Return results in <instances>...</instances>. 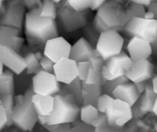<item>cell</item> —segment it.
<instances>
[{"instance_id": "obj_28", "label": "cell", "mask_w": 157, "mask_h": 132, "mask_svg": "<svg viewBox=\"0 0 157 132\" xmlns=\"http://www.w3.org/2000/svg\"><path fill=\"white\" fill-rule=\"evenodd\" d=\"M69 85L68 90L69 94L73 96L75 101H77L79 105H83V95H82V87H83V81H81L79 78H77L76 80L71 83Z\"/></svg>"}, {"instance_id": "obj_4", "label": "cell", "mask_w": 157, "mask_h": 132, "mask_svg": "<svg viewBox=\"0 0 157 132\" xmlns=\"http://www.w3.org/2000/svg\"><path fill=\"white\" fill-rule=\"evenodd\" d=\"M32 89L24 95L15 96L13 109V124L23 131L32 130L38 121V115L32 103Z\"/></svg>"}, {"instance_id": "obj_26", "label": "cell", "mask_w": 157, "mask_h": 132, "mask_svg": "<svg viewBox=\"0 0 157 132\" xmlns=\"http://www.w3.org/2000/svg\"><path fill=\"white\" fill-rule=\"evenodd\" d=\"M0 100L7 115V126L13 125V109L15 106V97L13 95H0Z\"/></svg>"}, {"instance_id": "obj_6", "label": "cell", "mask_w": 157, "mask_h": 132, "mask_svg": "<svg viewBox=\"0 0 157 132\" xmlns=\"http://www.w3.org/2000/svg\"><path fill=\"white\" fill-rule=\"evenodd\" d=\"M88 11L79 12L74 10L67 1H63L58 7V22L65 32H72L83 29L87 25Z\"/></svg>"}, {"instance_id": "obj_3", "label": "cell", "mask_w": 157, "mask_h": 132, "mask_svg": "<svg viewBox=\"0 0 157 132\" xmlns=\"http://www.w3.org/2000/svg\"><path fill=\"white\" fill-rule=\"evenodd\" d=\"M55 106L52 115L46 117L45 126L69 124L80 115L79 104L70 94H58L54 96Z\"/></svg>"}, {"instance_id": "obj_50", "label": "cell", "mask_w": 157, "mask_h": 132, "mask_svg": "<svg viewBox=\"0 0 157 132\" xmlns=\"http://www.w3.org/2000/svg\"><path fill=\"white\" fill-rule=\"evenodd\" d=\"M66 132H75L73 130V129H72V130H67V131H66Z\"/></svg>"}, {"instance_id": "obj_20", "label": "cell", "mask_w": 157, "mask_h": 132, "mask_svg": "<svg viewBox=\"0 0 157 132\" xmlns=\"http://www.w3.org/2000/svg\"><path fill=\"white\" fill-rule=\"evenodd\" d=\"M32 100L38 116L48 117L52 115L55 106L54 96L34 94Z\"/></svg>"}, {"instance_id": "obj_10", "label": "cell", "mask_w": 157, "mask_h": 132, "mask_svg": "<svg viewBox=\"0 0 157 132\" xmlns=\"http://www.w3.org/2000/svg\"><path fill=\"white\" fill-rule=\"evenodd\" d=\"M32 91L37 95L55 96L60 93L61 85L54 73L41 70L32 78Z\"/></svg>"}, {"instance_id": "obj_30", "label": "cell", "mask_w": 157, "mask_h": 132, "mask_svg": "<svg viewBox=\"0 0 157 132\" xmlns=\"http://www.w3.org/2000/svg\"><path fill=\"white\" fill-rule=\"evenodd\" d=\"M106 81H107L101 75V72L94 70L90 68L87 78L85 81H83V83L86 84H98V85L103 86Z\"/></svg>"}, {"instance_id": "obj_11", "label": "cell", "mask_w": 157, "mask_h": 132, "mask_svg": "<svg viewBox=\"0 0 157 132\" xmlns=\"http://www.w3.org/2000/svg\"><path fill=\"white\" fill-rule=\"evenodd\" d=\"M105 115L109 125L117 127H122L133 117L131 106L118 99H113Z\"/></svg>"}, {"instance_id": "obj_36", "label": "cell", "mask_w": 157, "mask_h": 132, "mask_svg": "<svg viewBox=\"0 0 157 132\" xmlns=\"http://www.w3.org/2000/svg\"><path fill=\"white\" fill-rule=\"evenodd\" d=\"M91 126L96 129L97 132L102 131L109 126L107 118L104 113H100L97 119L91 124Z\"/></svg>"}, {"instance_id": "obj_38", "label": "cell", "mask_w": 157, "mask_h": 132, "mask_svg": "<svg viewBox=\"0 0 157 132\" xmlns=\"http://www.w3.org/2000/svg\"><path fill=\"white\" fill-rule=\"evenodd\" d=\"M55 64V63L53 61H52L50 58H47L44 55L40 61V65H41V70L44 71L46 72H49V73H54Z\"/></svg>"}, {"instance_id": "obj_53", "label": "cell", "mask_w": 157, "mask_h": 132, "mask_svg": "<svg viewBox=\"0 0 157 132\" xmlns=\"http://www.w3.org/2000/svg\"><path fill=\"white\" fill-rule=\"evenodd\" d=\"M94 132H97V131H94Z\"/></svg>"}, {"instance_id": "obj_23", "label": "cell", "mask_w": 157, "mask_h": 132, "mask_svg": "<svg viewBox=\"0 0 157 132\" xmlns=\"http://www.w3.org/2000/svg\"><path fill=\"white\" fill-rule=\"evenodd\" d=\"M15 92L14 73L9 69L0 76V95H13Z\"/></svg>"}, {"instance_id": "obj_24", "label": "cell", "mask_w": 157, "mask_h": 132, "mask_svg": "<svg viewBox=\"0 0 157 132\" xmlns=\"http://www.w3.org/2000/svg\"><path fill=\"white\" fill-rule=\"evenodd\" d=\"M100 112L96 106L91 104H84L80 108L81 120L87 125H91L92 123L97 119Z\"/></svg>"}, {"instance_id": "obj_13", "label": "cell", "mask_w": 157, "mask_h": 132, "mask_svg": "<svg viewBox=\"0 0 157 132\" xmlns=\"http://www.w3.org/2000/svg\"><path fill=\"white\" fill-rule=\"evenodd\" d=\"M54 75L58 82L70 84L78 78V63L70 58H64L55 64Z\"/></svg>"}, {"instance_id": "obj_25", "label": "cell", "mask_w": 157, "mask_h": 132, "mask_svg": "<svg viewBox=\"0 0 157 132\" xmlns=\"http://www.w3.org/2000/svg\"><path fill=\"white\" fill-rule=\"evenodd\" d=\"M40 16L41 18L56 20L58 16V6L53 0H44L40 8Z\"/></svg>"}, {"instance_id": "obj_12", "label": "cell", "mask_w": 157, "mask_h": 132, "mask_svg": "<svg viewBox=\"0 0 157 132\" xmlns=\"http://www.w3.org/2000/svg\"><path fill=\"white\" fill-rule=\"evenodd\" d=\"M71 44L64 37L58 36L48 40L44 44V56L56 63L64 58H70Z\"/></svg>"}, {"instance_id": "obj_7", "label": "cell", "mask_w": 157, "mask_h": 132, "mask_svg": "<svg viewBox=\"0 0 157 132\" xmlns=\"http://www.w3.org/2000/svg\"><path fill=\"white\" fill-rule=\"evenodd\" d=\"M124 38L119 32L114 30L101 32L95 46V50L105 61L123 52Z\"/></svg>"}, {"instance_id": "obj_21", "label": "cell", "mask_w": 157, "mask_h": 132, "mask_svg": "<svg viewBox=\"0 0 157 132\" xmlns=\"http://www.w3.org/2000/svg\"><path fill=\"white\" fill-rule=\"evenodd\" d=\"M103 94V86L98 84H86L83 83V105L91 104L97 106L98 98Z\"/></svg>"}, {"instance_id": "obj_47", "label": "cell", "mask_w": 157, "mask_h": 132, "mask_svg": "<svg viewBox=\"0 0 157 132\" xmlns=\"http://www.w3.org/2000/svg\"><path fill=\"white\" fill-rule=\"evenodd\" d=\"M152 111L153 112V113L155 114V115L157 116V98L156 100V101H155L154 103V105H153V111Z\"/></svg>"}, {"instance_id": "obj_48", "label": "cell", "mask_w": 157, "mask_h": 132, "mask_svg": "<svg viewBox=\"0 0 157 132\" xmlns=\"http://www.w3.org/2000/svg\"><path fill=\"white\" fill-rule=\"evenodd\" d=\"M4 64H3V63L2 62V61L0 60V76H1L3 74V72H4Z\"/></svg>"}, {"instance_id": "obj_39", "label": "cell", "mask_w": 157, "mask_h": 132, "mask_svg": "<svg viewBox=\"0 0 157 132\" xmlns=\"http://www.w3.org/2000/svg\"><path fill=\"white\" fill-rule=\"evenodd\" d=\"M21 2L29 11L41 8V5H42V1H39V0H37V1H35V0H25V1Z\"/></svg>"}, {"instance_id": "obj_51", "label": "cell", "mask_w": 157, "mask_h": 132, "mask_svg": "<svg viewBox=\"0 0 157 132\" xmlns=\"http://www.w3.org/2000/svg\"><path fill=\"white\" fill-rule=\"evenodd\" d=\"M1 104H2V101H1V100H0V105H1Z\"/></svg>"}, {"instance_id": "obj_29", "label": "cell", "mask_w": 157, "mask_h": 132, "mask_svg": "<svg viewBox=\"0 0 157 132\" xmlns=\"http://www.w3.org/2000/svg\"><path fill=\"white\" fill-rule=\"evenodd\" d=\"M83 34L84 37L92 46L95 49L97 43H98V39L101 33L98 32L94 27L93 24L92 25H87L84 28H83Z\"/></svg>"}, {"instance_id": "obj_52", "label": "cell", "mask_w": 157, "mask_h": 132, "mask_svg": "<svg viewBox=\"0 0 157 132\" xmlns=\"http://www.w3.org/2000/svg\"><path fill=\"white\" fill-rule=\"evenodd\" d=\"M4 132H8V131H4Z\"/></svg>"}, {"instance_id": "obj_17", "label": "cell", "mask_w": 157, "mask_h": 132, "mask_svg": "<svg viewBox=\"0 0 157 132\" xmlns=\"http://www.w3.org/2000/svg\"><path fill=\"white\" fill-rule=\"evenodd\" d=\"M21 34V31L19 29L0 25V44L9 46L18 52L25 42Z\"/></svg>"}, {"instance_id": "obj_14", "label": "cell", "mask_w": 157, "mask_h": 132, "mask_svg": "<svg viewBox=\"0 0 157 132\" xmlns=\"http://www.w3.org/2000/svg\"><path fill=\"white\" fill-rule=\"evenodd\" d=\"M0 60L9 70L15 75H20L26 70L24 57L9 46L0 44Z\"/></svg>"}, {"instance_id": "obj_45", "label": "cell", "mask_w": 157, "mask_h": 132, "mask_svg": "<svg viewBox=\"0 0 157 132\" xmlns=\"http://www.w3.org/2000/svg\"><path fill=\"white\" fill-rule=\"evenodd\" d=\"M152 87H153V89L155 93L157 95V75L153 79V81H152Z\"/></svg>"}, {"instance_id": "obj_2", "label": "cell", "mask_w": 157, "mask_h": 132, "mask_svg": "<svg viewBox=\"0 0 157 132\" xmlns=\"http://www.w3.org/2000/svg\"><path fill=\"white\" fill-rule=\"evenodd\" d=\"M40 8L28 11L24 24V31L28 40L32 42L45 44L48 40L59 36L56 20L41 18Z\"/></svg>"}, {"instance_id": "obj_18", "label": "cell", "mask_w": 157, "mask_h": 132, "mask_svg": "<svg viewBox=\"0 0 157 132\" xmlns=\"http://www.w3.org/2000/svg\"><path fill=\"white\" fill-rule=\"evenodd\" d=\"M111 96L114 99L121 100L133 107L139 101L140 94L138 91L136 84L129 81L117 87L112 92Z\"/></svg>"}, {"instance_id": "obj_31", "label": "cell", "mask_w": 157, "mask_h": 132, "mask_svg": "<svg viewBox=\"0 0 157 132\" xmlns=\"http://www.w3.org/2000/svg\"><path fill=\"white\" fill-rule=\"evenodd\" d=\"M146 8L131 1L127 6V12L130 19L133 18H144L146 13Z\"/></svg>"}, {"instance_id": "obj_1", "label": "cell", "mask_w": 157, "mask_h": 132, "mask_svg": "<svg viewBox=\"0 0 157 132\" xmlns=\"http://www.w3.org/2000/svg\"><path fill=\"white\" fill-rule=\"evenodd\" d=\"M130 20L127 7L118 1H105L97 11L93 25L100 33L110 30L121 32Z\"/></svg>"}, {"instance_id": "obj_41", "label": "cell", "mask_w": 157, "mask_h": 132, "mask_svg": "<svg viewBox=\"0 0 157 132\" xmlns=\"http://www.w3.org/2000/svg\"><path fill=\"white\" fill-rule=\"evenodd\" d=\"M105 2L104 0H90V9L93 11H98Z\"/></svg>"}, {"instance_id": "obj_32", "label": "cell", "mask_w": 157, "mask_h": 132, "mask_svg": "<svg viewBox=\"0 0 157 132\" xmlns=\"http://www.w3.org/2000/svg\"><path fill=\"white\" fill-rule=\"evenodd\" d=\"M129 81H129L128 78L126 76H123L121 78L112 80V81H107L104 83V85H103V93L111 95L112 92L120 84H124V83L129 82Z\"/></svg>"}, {"instance_id": "obj_49", "label": "cell", "mask_w": 157, "mask_h": 132, "mask_svg": "<svg viewBox=\"0 0 157 132\" xmlns=\"http://www.w3.org/2000/svg\"><path fill=\"white\" fill-rule=\"evenodd\" d=\"M4 4H5V2H3V1H2V0H0V9H1V8L3 6H4Z\"/></svg>"}, {"instance_id": "obj_9", "label": "cell", "mask_w": 157, "mask_h": 132, "mask_svg": "<svg viewBox=\"0 0 157 132\" xmlns=\"http://www.w3.org/2000/svg\"><path fill=\"white\" fill-rule=\"evenodd\" d=\"M26 8L22 2L9 0L6 2V12L0 17V25L22 30L26 16Z\"/></svg>"}, {"instance_id": "obj_34", "label": "cell", "mask_w": 157, "mask_h": 132, "mask_svg": "<svg viewBox=\"0 0 157 132\" xmlns=\"http://www.w3.org/2000/svg\"><path fill=\"white\" fill-rule=\"evenodd\" d=\"M67 2L77 12H82L90 9V0H67Z\"/></svg>"}, {"instance_id": "obj_8", "label": "cell", "mask_w": 157, "mask_h": 132, "mask_svg": "<svg viewBox=\"0 0 157 132\" xmlns=\"http://www.w3.org/2000/svg\"><path fill=\"white\" fill-rule=\"evenodd\" d=\"M133 61L126 52L110 58L101 69V75L106 81H112L125 76L127 71L131 68Z\"/></svg>"}, {"instance_id": "obj_42", "label": "cell", "mask_w": 157, "mask_h": 132, "mask_svg": "<svg viewBox=\"0 0 157 132\" xmlns=\"http://www.w3.org/2000/svg\"><path fill=\"white\" fill-rule=\"evenodd\" d=\"M136 88H137L138 91H139V93L140 94H143L144 92V91H145L146 87H147V84H146V82H140V83H136Z\"/></svg>"}, {"instance_id": "obj_16", "label": "cell", "mask_w": 157, "mask_h": 132, "mask_svg": "<svg viewBox=\"0 0 157 132\" xmlns=\"http://www.w3.org/2000/svg\"><path fill=\"white\" fill-rule=\"evenodd\" d=\"M127 55L133 61L148 59L153 53V46L148 41L138 37L130 38L126 47Z\"/></svg>"}, {"instance_id": "obj_27", "label": "cell", "mask_w": 157, "mask_h": 132, "mask_svg": "<svg viewBox=\"0 0 157 132\" xmlns=\"http://www.w3.org/2000/svg\"><path fill=\"white\" fill-rule=\"evenodd\" d=\"M25 61L26 64V72L29 75H32V74H37L41 71V65H40V61H38V58L35 56V53L27 54L24 57Z\"/></svg>"}, {"instance_id": "obj_46", "label": "cell", "mask_w": 157, "mask_h": 132, "mask_svg": "<svg viewBox=\"0 0 157 132\" xmlns=\"http://www.w3.org/2000/svg\"><path fill=\"white\" fill-rule=\"evenodd\" d=\"M35 56H36V58H38V60L39 61H41V58L44 57V53H42L41 52H37L36 53H35Z\"/></svg>"}, {"instance_id": "obj_40", "label": "cell", "mask_w": 157, "mask_h": 132, "mask_svg": "<svg viewBox=\"0 0 157 132\" xmlns=\"http://www.w3.org/2000/svg\"><path fill=\"white\" fill-rule=\"evenodd\" d=\"M7 122L8 118L6 110H5L2 104H1L0 105V132L4 129L6 126H7Z\"/></svg>"}, {"instance_id": "obj_43", "label": "cell", "mask_w": 157, "mask_h": 132, "mask_svg": "<svg viewBox=\"0 0 157 132\" xmlns=\"http://www.w3.org/2000/svg\"><path fill=\"white\" fill-rule=\"evenodd\" d=\"M134 2L140 5V6H144V7H149L152 4V1L150 0H134Z\"/></svg>"}, {"instance_id": "obj_35", "label": "cell", "mask_w": 157, "mask_h": 132, "mask_svg": "<svg viewBox=\"0 0 157 132\" xmlns=\"http://www.w3.org/2000/svg\"><path fill=\"white\" fill-rule=\"evenodd\" d=\"M88 61L90 62V68L92 69H94V70L98 71V72H101V69L104 67L106 62L95 49L94 52V54L89 58Z\"/></svg>"}, {"instance_id": "obj_5", "label": "cell", "mask_w": 157, "mask_h": 132, "mask_svg": "<svg viewBox=\"0 0 157 132\" xmlns=\"http://www.w3.org/2000/svg\"><path fill=\"white\" fill-rule=\"evenodd\" d=\"M130 38L138 37L157 47V19L147 20L144 18H133L128 21L124 30Z\"/></svg>"}, {"instance_id": "obj_22", "label": "cell", "mask_w": 157, "mask_h": 132, "mask_svg": "<svg viewBox=\"0 0 157 132\" xmlns=\"http://www.w3.org/2000/svg\"><path fill=\"white\" fill-rule=\"evenodd\" d=\"M157 98V95L153 91L152 85L147 84L145 91L143 93L140 102V110L144 113L152 111L153 105Z\"/></svg>"}, {"instance_id": "obj_44", "label": "cell", "mask_w": 157, "mask_h": 132, "mask_svg": "<svg viewBox=\"0 0 157 132\" xmlns=\"http://www.w3.org/2000/svg\"><path fill=\"white\" fill-rule=\"evenodd\" d=\"M144 18L147 20H153V19H156V15H154V13L150 11H147L144 15Z\"/></svg>"}, {"instance_id": "obj_19", "label": "cell", "mask_w": 157, "mask_h": 132, "mask_svg": "<svg viewBox=\"0 0 157 132\" xmlns=\"http://www.w3.org/2000/svg\"><path fill=\"white\" fill-rule=\"evenodd\" d=\"M94 48L82 37L71 45L70 58L77 63L88 61L94 54Z\"/></svg>"}, {"instance_id": "obj_15", "label": "cell", "mask_w": 157, "mask_h": 132, "mask_svg": "<svg viewBox=\"0 0 157 132\" xmlns=\"http://www.w3.org/2000/svg\"><path fill=\"white\" fill-rule=\"evenodd\" d=\"M153 74V65L148 59H142L133 61L131 68L127 71L125 76L131 82H146Z\"/></svg>"}, {"instance_id": "obj_33", "label": "cell", "mask_w": 157, "mask_h": 132, "mask_svg": "<svg viewBox=\"0 0 157 132\" xmlns=\"http://www.w3.org/2000/svg\"><path fill=\"white\" fill-rule=\"evenodd\" d=\"M113 99L114 98L110 95H107V94H103V95H101L100 96V98H98L96 106L100 113L105 114L107 108L109 107V106L110 105L112 101H113Z\"/></svg>"}, {"instance_id": "obj_37", "label": "cell", "mask_w": 157, "mask_h": 132, "mask_svg": "<svg viewBox=\"0 0 157 132\" xmlns=\"http://www.w3.org/2000/svg\"><path fill=\"white\" fill-rule=\"evenodd\" d=\"M90 68V64L88 61H81V62L78 63V78H79L81 81H85Z\"/></svg>"}]
</instances>
